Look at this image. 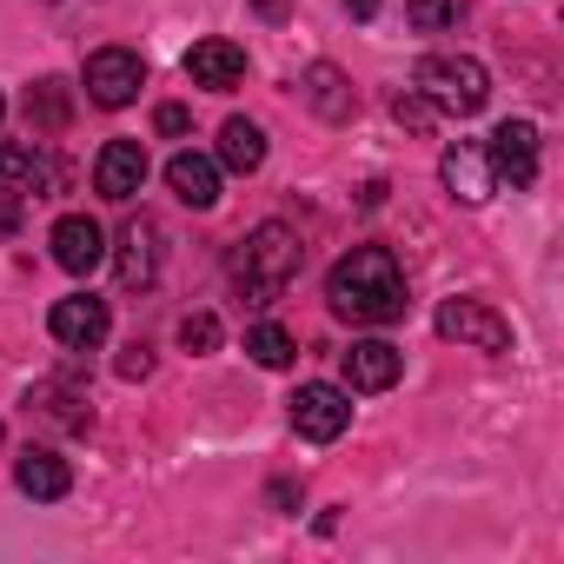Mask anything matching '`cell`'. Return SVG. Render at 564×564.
<instances>
[{
  "mask_svg": "<svg viewBox=\"0 0 564 564\" xmlns=\"http://www.w3.org/2000/svg\"><path fill=\"white\" fill-rule=\"evenodd\" d=\"M107 259V232H100V219H87V213H67L61 226H54V265L61 272H94Z\"/></svg>",
  "mask_w": 564,
  "mask_h": 564,
  "instance_id": "obj_15",
  "label": "cell"
},
{
  "mask_svg": "<svg viewBox=\"0 0 564 564\" xmlns=\"http://www.w3.org/2000/svg\"><path fill=\"white\" fill-rule=\"evenodd\" d=\"M0 438H8V432H0Z\"/></svg>",
  "mask_w": 564,
  "mask_h": 564,
  "instance_id": "obj_32",
  "label": "cell"
},
{
  "mask_svg": "<svg viewBox=\"0 0 564 564\" xmlns=\"http://www.w3.org/2000/svg\"><path fill=\"white\" fill-rule=\"evenodd\" d=\"M392 120H399V127H412V133H425V127H432V120H438V113H432V107H425V100H419V94H412V87H405V94H399V100H392Z\"/></svg>",
  "mask_w": 564,
  "mask_h": 564,
  "instance_id": "obj_25",
  "label": "cell"
},
{
  "mask_svg": "<svg viewBox=\"0 0 564 564\" xmlns=\"http://www.w3.org/2000/svg\"><path fill=\"white\" fill-rule=\"evenodd\" d=\"M438 173H445L452 199H465V206H485V199L498 193V180H491V160H485V147H478V140H458V147H445Z\"/></svg>",
  "mask_w": 564,
  "mask_h": 564,
  "instance_id": "obj_13",
  "label": "cell"
},
{
  "mask_svg": "<svg viewBox=\"0 0 564 564\" xmlns=\"http://www.w3.org/2000/svg\"><path fill=\"white\" fill-rule=\"evenodd\" d=\"M180 346H186V352H213V346H219V319H213V313H186V319H180Z\"/></svg>",
  "mask_w": 564,
  "mask_h": 564,
  "instance_id": "obj_24",
  "label": "cell"
},
{
  "mask_svg": "<svg viewBox=\"0 0 564 564\" xmlns=\"http://www.w3.org/2000/svg\"><path fill=\"white\" fill-rule=\"evenodd\" d=\"M246 352H252L265 372H286L300 346H293V333H286V326H272V319H265V326H252V333H246Z\"/></svg>",
  "mask_w": 564,
  "mask_h": 564,
  "instance_id": "obj_22",
  "label": "cell"
},
{
  "mask_svg": "<svg viewBox=\"0 0 564 564\" xmlns=\"http://www.w3.org/2000/svg\"><path fill=\"white\" fill-rule=\"evenodd\" d=\"M14 485H21L28 498L54 505V498H67V491H74V471H67V458H61L54 445H28V452H21V465H14Z\"/></svg>",
  "mask_w": 564,
  "mask_h": 564,
  "instance_id": "obj_18",
  "label": "cell"
},
{
  "mask_svg": "<svg viewBox=\"0 0 564 564\" xmlns=\"http://www.w3.org/2000/svg\"><path fill=\"white\" fill-rule=\"evenodd\" d=\"M0 186H14V193H61L67 186V173L54 166V153L41 147V140H8L0 147Z\"/></svg>",
  "mask_w": 564,
  "mask_h": 564,
  "instance_id": "obj_10",
  "label": "cell"
},
{
  "mask_svg": "<svg viewBox=\"0 0 564 564\" xmlns=\"http://www.w3.org/2000/svg\"><path fill=\"white\" fill-rule=\"evenodd\" d=\"M28 127H34V140H54V133L74 127V94H67V80H34V87H28Z\"/></svg>",
  "mask_w": 564,
  "mask_h": 564,
  "instance_id": "obj_20",
  "label": "cell"
},
{
  "mask_svg": "<svg viewBox=\"0 0 564 564\" xmlns=\"http://www.w3.org/2000/svg\"><path fill=\"white\" fill-rule=\"evenodd\" d=\"M272 505H279V511H293V505H300V485H293V478H279V485H272Z\"/></svg>",
  "mask_w": 564,
  "mask_h": 564,
  "instance_id": "obj_29",
  "label": "cell"
},
{
  "mask_svg": "<svg viewBox=\"0 0 564 564\" xmlns=\"http://www.w3.org/2000/svg\"><path fill=\"white\" fill-rule=\"evenodd\" d=\"M412 94L445 113V120H471L485 100H491V74L471 61V54H425L419 74H412Z\"/></svg>",
  "mask_w": 564,
  "mask_h": 564,
  "instance_id": "obj_3",
  "label": "cell"
},
{
  "mask_svg": "<svg viewBox=\"0 0 564 564\" xmlns=\"http://www.w3.org/2000/svg\"><path fill=\"white\" fill-rule=\"evenodd\" d=\"M300 259H306V239H300L286 219L252 226V232L239 239V252H232V279H239L246 306H252V313H265V306H272V300L300 279Z\"/></svg>",
  "mask_w": 564,
  "mask_h": 564,
  "instance_id": "obj_2",
  "label": "cell"
},
{
  "mask_svg": "<svg viewBox=\"0 0 564 564\" xmlns=\"http://www.w3.org/2000/svg\"><path fill=\"white\" fill-rule=\"evenodd\" d=\"M300 100H306L319 120H333V127L359 113V87H352V80H346L333 61H313V67L300 74Z\"/></svg>",
  "mask_w": 564,
  "mask_h": 564,
  "instance_id": "obj_12",
  "label": "cell"
},
{
  "mask_svg": "<svg viewBox=\"0 0 564 564\" xmlns=\"http://www.w3.org/2000/svg\"><path fill=\"white\" fill-rule=\"evenodd\" d=\"M47 333H54L61 346H74V352H94V346L107 339V300H94V293L61 300L54 319H47Z\"/></svg>",
  "mask_w": 564,
  "mask_h": 564,
  "instance_id": "obj_16",
  "label": "cell"
},
{
  "mask_svg": "<svg viewBox=\"0 0 564 564\" xmlns=\"http://www.w3.org/2000/svg\"><path fill=\"white\" fill-rule=\"evenodd\" d=\"M113 272H120V286L127 293H147L153 279H160V226L140 213L120 226V246H113Z\"/></svg>",
  "mask_w": 564,
  "mask_h": 564,
  "instance_id": "obj_9",
  "label": "cell"
},
{
  "mask_svg": "<svg viewBox=\"0 0 564 564\" xmlns=\"http://www.w3.org/2000/svg\"><path fill=\"white\" fill-rule=\"evenodd\" d=\"M186 80L193 87H206V94H226V87H239L246 80V47L239 41H193L186 47Z\"/></svg>",
  "mask_w": 564,
  "mask_h": 564,
  "instance_id": "obj_11",
  "label": "cell"
},
{
  "mask_svg": "<svg viewBox=\"0 0 564 564\" xmlns=\"http://www.w3.org/2000/svg\"><path fill=\"white\" fill-rule=\"evenodd\" d=\"M0 113H8V100H0Z\"/></svg>",
  "mask_w": 564,
  "mask_h": 564,
  "instance_id": "obj_31",
  "label": "cell"
},
{
  "mask_svg": "<svg viewBox=\"0 0 564 564\" xmlns=\"http://www.w3.org/2000/svg\"><path fill=\"white\" fill-rule=\"evenodd\" d=\"M326 300L352 326H392V319L412 313V293H405V272H399L392 246H352L326 272Z\"/></svg>",
  "mask_w": 564,
  "mask_h": 564,
  "instance_id": "obj_1",
  "label": "cell"
},
{
  "mask_svg": "<svg viewBox=\"0 0 564 564\" xmlns=\"http://www.w3.org/2000/svg\"><path fill=\"white\" fill-rule=\"evenodd\" d=\"M346 14H352V21H372V14H379V0H346Z\"/></svg>",
  "mask_w": 564,
  "mask_h": 564,
  "instance_id": "obj_30",
  "label": "cell"
},
{
  "mask_svg": "<svg viewBox=\"0 0 564 564\" xmlns=\"http://www.w3.org/2000/svg\"><path fill=\"white\" fill-rule=\"evenodd\" d=\"M432 326H438V339H458V346H471V352H505V346H511V326H505L485 300H445Z\"/></svg>",
  "mask_w": 564,
  "mask_h": 564,
  "instance_id": "obj_5",
  "label": "cell"
},
{
  "mask_svg": "<svg viewBox=\"0 0 564 564\" xmlns=\"http://www.w3.org/2000/svg\"><path fill=\"white\" fill-rule=\"evenodd\" d=\"M140 186H147V147L140 140H107L100 160H94V193L127 206V199H140Z\"/></svg>",
  "mask_w": 564,
  "mask_h": 564,
  "instance_id": "obj_8",
  "label": "cell"
},
{
  "mask_svg": "<svg viewBox=\"0 0 564 564\" xmlns=\"http://www.w3.org/2000/svg\"><path fill=\"white\" fill-rule=\"evenodd\" d=\"M21 219H28L21 193H14V186H0V239H14V232H21Z\"/></svg>",
  "mask_w": 564,
  "mask_h": 564,
  "instance_id": "obj_26",
  "label": "cell"
},
{
  "mask_svg": "<svg viewBox=\"0 0 564 564\" xmlns=\"http://www.w3.org/2000/svg\"><path fill=\"white\" fill-rule=\"evenodd\" d=\"M405 21L419 34H452L465 21V0H405Z\"/></svg>",
  "mask_w": 564,
  "mask_h": 564,
  "instance_id": "obj_23",
  "label": "cell"
},
{
  "mask_svg": "<svg viewBox=\"0 0 564 564\" xmlns=\"http://www.w3.org/2000/svg\"><path fill=\"white\" fill-rule=\"evenodd\" d=\"M28 419H41V425H54V432H87V425H94V405H87L80 386L41 379V386L28 392Z\"/></svg>",
  "mask_w": 564,
  "mask_h": 564,
  "instance_id": "obj_14",
  "label": "cell"
},
{
  "mask_svg": "<svg viewBox=\"0 0 564 564\" xmlns=\"http://www.w3.org/2000/svg\"><path fill=\"white\" fill-rule=\"evenodd\" d=\"M339 366H346V386H352V392H392L399 372H405V352L386 346V339H359Z\"/></svg>",
  "mask_w": 564,
  "mask_h": 564,
  "instance_id": "obj_17",
  "label": "cell"
},
{
  "mask_svg": "<svg viewBox=\"0 0 564 564\" xmlns=\"http://www.w3.org/2000/svg\"><path fill=\"white\" fill-rule=\"evenodd\" d=\"M346 425H352V399H346L339 386H319V379H313V386L293 392V432H300V438L333 445Z\"/></svg>",
  "mask_w": 564,
  "mask_h": 564,
  "instance_id": "obj_6",
  "label": "cell"
},
{
  "mask_svg": "<svg viewBox=\"0 0 564 564\" xmlns=\"http://www.w3.org/2000/svg\"><path fill=\"white\" fill-rule=\"evenodd\" d=\"M140 87H147V61H140L133 47H100V54H87V100H94V107L120 113V107L140 100Z\"/></svg>",
  "mask_w": 564,
  "mask_h": 564,
  "instance_id": "obj_4",
  "label": "cell"
},
{
  "mask_svg": "<svg viewBox=\"0 0 564 564\" xmlns=\"http://www.w3.org/2000/svg\"><path fill=\"white\" fill-rule=\"evenodd\" d=\"M259 160H265V133H259V120H226L219 127V166L226 173H259Z\"/></svg>",
  "mask_w": 564,
  "mask_h": 564,
  "instance_id": "obj_21",
  "label": "cell"
},
{
  "mask_svg": "<svg viewBox=\"0 0 564 564\" xmlns=\"http://www.w3.org/2000/svg\"><path fill=\"white\" fill-rule=\"evenodd\" d=\"M485 160H491V180H498V186L511 180V193H524V186L538 180V127H531V120H505V127L491 133Z\"/></svg>",
  "mask_w": 564,
  "mask_h": 564,
  "instance_id": "obj_7",
  "label": "cell"
},
{
  "mask_svg": "<svg viewBox=\"0 0 564 564\" xmlns=\"http://www.w3.org/2000/svg\"><path fill=\"white\" fill-rule=\"evenodd\" d=\"M166 186H173L193 213H206V206H219V160H206V153H173V160H166Z\"/></svg>",
  "mask_w": 564,
  "mask_h": 564,
  "instance_id": "obj_19",
  "label": "cell"
},
{
  "mask_svg": "<svg viewBox=\"0 0 564 564\" xmlns=\"http://www.w3.org/2000/svg\"><path fill=\"white\" fill-rule=\"evenodd\" d=\"M153 127H160V133H166V140H180V133H193V113H186V107H180V100H166V107H160V113H153Z\"/></svg>",
  "mask_w": 564,
  "mask_h": 564,
  "instance_id": "obj_27",
  "label": "cell"
},
{
  "mask_svg": "<svg viewBox=\"0 0 564 564\" xmlns=\"http://www.w3.org/2000/svg\"><path fill=\"white\" fill-rule=\"evenodd\" d=\"M113 372H120V379H147V372H153V346H140V339H133V346L120 352V366H113Z\"/></svg>",
  "mask_w": 564,
  "mask_h": 564,
  "instance_id": "obj_28",
  "label": "cell"
}]
</instances>
